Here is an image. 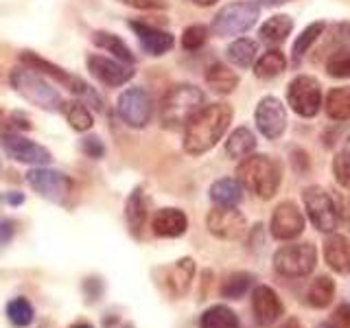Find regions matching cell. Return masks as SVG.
Here are the masks:
<instances>
[{"label": "cell", "instance_id": "6da1fadb", "mask_svg": "<svg viewBox=\"0 0 350 328\" xmlns=\"http://www.w3.org/2000/svg\"><path fill=\"white\" fill-rule=\"evenodd\" d=\"M232 123V107L228 103H213L197 112L184 127V151L189 156H202L224 138Z\"/></svg>", "mask_w": 350, "mask_h": 328}, {"label": "cell", "instance_id": "7a4b0ae2", "mask_svg": "<svg viewBox=\"0 0 350 328\" xmlns=\"http://www.w3.org/2000/svg\"><path fill=\"white\" fill-rule=\"evenodd\" d=\"M237 180L252 195L260 197V200H271L282 182L280 162L265 153H252L237 167Z\"/></svg>", "mask_w": 350, "mask_h": 328}, {"label": "cell", "instance_id": "3957f363", "mask_svg": "<svg viewBox=\"0 0 350 328\" xmlns=\"http://www.w3.org/2000/svg\"><path fill=\"white\" fill-rule=\"evenodd\" d=\"M206 96L193 83H178L164 94L160 105V120L164 127L180 129L189 125V120L204 107Z\"/></svg>", "mask_w": 350, "mask_h": 328}, {"label": "cell", "instance_id": "277c9868", "mask_svg": "<svg viewBox=\"0 0 350 328\" xmlns=\"http://www.w3.org/2000/svg\"><path fill=\"white\" fill-rule=\"evenodd\" d=\"M9 81H11V87H14L25 101H29L31 105H36L40 109H46V112H62L66 105L62 94L44 79V74L29 68V66L16 68L11 72Z\"/></svg>", "mask_w": 350, "mask_h": 328}, {"label": "cell", "instance_id": "5b68a950", "mask_svg": "<svg viewBox=\"0 0 350 328\" xmlns=\"http://www.w3.org/2000/svg\"><path fill=\"white\" fill-rule=\"evenodd\" d=\"M20 59H22V64H25V66H29V68L38 70V72H42V74H49L51 79L59 81L64 87H68L70 92H75L79 98L88 101L94 109H101V107H103V98L98 96V92L94 90V87L88 85V83L81 79V77L66 72L64 68H59V66H55V64H51V62H46V59L38 57V55H36V53H31V51H25V53H22V55H20Z\"/></svg>", "mask_w": 350, "mask_h": 328}, {"label": "cell", "instance_id": "8992f818", "mask_svg": "<svg viewBox=\"0 0 350 328\" xmlns=\"http://www.w3.org/2000/svg\"><path fill=\"white\" fill-rule=\"evenodd\" d=\"M260 14L258 3H252V0H243V3H230L221 7V11L213 18L211 31L219 38H232L241 36L247 29L256 25V18Z\"/></svg>", "mask_w": 350, "mask_h": 328}, {"label": "cell", "instance_id": "52a82bcc", "mask_svg": "<svg viewBox=\"0 0 350 328\" xmlns=\"http://www.w3.org/2000/svg\"><path fill=\"white\" fill-rule=\"evenodd\" d=\"M317 265V249L313 243L282 245L273 254V269L284 278H306Z\"/></svg>", "mask_w": 350, "mask_h": 328}, {"label": "cell", "instance_id": "ba28073f", "mask_svg": "<svg viewBox=\"0 0 350 328\" xmlns=\"http://www.w3.org/2000/svg\"><path fill=\"white\" fill-rule=\"evenodd\" d=\"M27 184L38 195L53 204H66L75 193V182L70 175L53 171L46 167H36L27 173Z\"/></svg>", "mask_w": 350, "mask_h": 328}, {"label": "cell", "instance_id": "9c48e42d", "mask_svg": "<svg viewBox=\"0 0 350 328\" xmlns=\"http://www.w3.org/2000/svg\"><path fill=\"white\" fill-rule=\"evenodd\" d=\"M287 101L302 118H313L322 109V85L311 74H300L287 87Z\"/></svg>", "mask_w": 350, "mask_h": 328}, {"label": "cell", "instance_id": "30bf717a", "mask_svg": "<svg viewBox=\"0 0 350 328\" xmlns=\"http://www.w3.org/2000/svg\"><path fill=\"white\" fill-rule=\"evenodd\" d=\"M116 112L127 127L145 129L153 116V101L145 87H127L118 96Z\"/></svg>", "mask_w": 350, "mask_h": 328}, {"label": "cell", "instance_id": "8fae6325", "mask_svg": "<svg viewBox=\"0 0 350 328\" xmlns=\"http://www.w3.org/2000/svg\"><path fill=\"white\" fill-rule=\"evenodd\" d=\"M302 202H304L306 215H309V221L313 223V228L320 230V232L331 234L333 230L339 226L335 200L328 195L326 189H322V186H309V189H304Z\"/></svg>", "mask_w": 350, "mask_h": 328}, {"label": "cell", "instance_id": "7c38bea8", "mask_svg": "<svg viewBox=\"0 0 350 328\" xmlns=\"http://www.w3.org/2000/svg\"><path fill=\"white\" fill-rule=\"evenodd\" d=\"M0 149L5 151V156L22 164H33V167H44L53 160L51 151L46 147L38 145L31 138L22 136L20 131H5L0 134Z\"/></svg>", "mask_w": 350, "mask_h": 328}, {"label": "cell", "instance_id": "4fadbf2b", "mask_svg": "<svg viewBox=\"0 0 350 328\" xmlns=\"http://www.w3.org/2000/svg\"><path fill=\"white\" fill-rule=\"evenodd\" d=\"M208 232L221 241H239L247 232V221L237 206H217L206 217Z\"/></svg>", "mask_w": 350, "mask_h": 328}, {"label": "cell", "instance_id": "5bb4252c", "mask_svg": "<svg viewBox=\"0 0 350 328\" xmlns=\"http://www.w3.org/2000/svg\"><path fill=\"white\" fill-rule=\"evenodd\" d=\"M256 127L267 140H276L287 129V109L276 96H262L256 105Z\"/></svg>", "mask_w": 350, "mask_h": 328}, {"label": "cell", "instance_id": "9a60e30c", "mask_svg": "<svg viewBox=\"0 0 350 328\" xmlns=\"http://www.w3.org/2000/svg\"><path fill=\"white\" fill-rule=\"evenodd\" d=\"M269 232L278 241H293L304 232V217L293 202H280L269 219Z\"/></svg>", "mask_w": 350, "mask_h": 328}, {"label": "cell", "instance_id": "2e32d148", "mask_svg": "<svg viewBox=\"0 0 350 328\" xmlns=\"http://www.w3.org/2000/svg\"><path fill=\"white\" fill-rule=\"evenodd\" d=\"M85 64H88V70L92 72L94 79H98L107 87L125 85L131 77H134V66L123 64L118 59L103 57V55H90V57L85 59Z\"/></svg>", "mask_w": 350, "mask_h": 328}, {"label": "cell", "instance_id": "e0dca14e", "mask_svg": "<svg viewBox=\"0 0 350 328\" xmlns=\"http://www.w3.org/2000/svg\"><path fill=\"white\" fill-rule=\"evenodd\" d=\"M252 313L258 326H271L284 315V304L271 287L258 284L252 289Z\"/></svg>", "mask_w": 350, "mask_h": 328}, {"label": "cell", "instance_id": "ac0fdd59", "mask_svg": "<svg viewBox=\"0 0 350 328\" xmlns=\"http://www.w3.org/2000/svg\"><path fill=\"white\" fill-rule=\"evenodd\" d=\"M195 278V260L193 258H180L171 267L162 269V287L171 298H184L189 293Z\"/></svg>", "mask_w": 350, "mask_h": 328}, {"label": "cell", "instance_id": "d6986e66", "mask_svg": "<svg viewBox=\"0 0 350 328\" xmlns=\"http://www.w3.org/2000/svg\"><path fill=\"white\" fill-rule=\"evenodd\" d=\"M131 31L136 33V38L140 42V46L145 49V53L153 55V57H160V55L169 53L173 49V36L169 31H162L158 27H151V25H145V22H129Z\"/></svg>", "mask_w": 350, "mask_h": 328}, {"label": "cell", "instance_id": "ffe728a7", "mask_svg": "<svg viewBox=\"0 0 350 328\" xmlns=\"http://www.w3.org/2000/svg\"><path fill=\"white\" fill-rule=\"evenodd\" d=\"M151 230L162 238H178L189 230V217L180 208H160L151 219Z\"/></svg>", "mask_w": 350, "mask_h": 328}, {"label": "cell", "instance_id": "44dd1931", "mask_svg": "<svg viewBox=\"0 0 350 328\" xmlns=\"http://www.w3.org/2000/svg\"><path fill=\"white\" fill-rule=\"evenodd\" d=\"M324 260L339 276L350 273V238L344 234H331L324 241Z\"/></svg>", "mask_w": 350, "mask_h": 328}, {"label": "cell", "instance_id": "7402d4cb", "mask_svg": "<svg viewBox=\"0 0 350 328\" xmlns=\"http://www.w3.org/2000/svg\"><path fill=\"white\" fill-rule=\"evenodd\" d=\"M125 221H127L131 236L140 238L142 230H145V223H147V202H145V195H142V189H134L131 195L127 197Z\"/></svg>", "mask_w": 350, "mask_h": 328}, {"label": "cell", "instance_id": "603a6c76", "mask_svg": "<svg viewBox=\"0 0 350 328\" xmlns=\"http://www.w3.org/2000/svg\"><path fill=\"white\" fill-rule=\"evenodd\" d=\"M206 83L217 94H232L234 87L239 85V77L234 70H230L226 64L215 62L208 66V70H206Z\"/></svg>", "mask_w": 350, "mask_h": 328}, {"label": "cell", "instance_id": "cb8c5ba5", "mask_svg": "<svg viewBox=\"0 0 350 328\" xmlns=\"http://www.w3.org/2000/svg\"><path fill=\"white\" fill-rule=\"evenodd\" d=\"M254 151H256V136L247 127L234 129L226 142V153L232 160H245Z\"/></svg>", "mask_w": 350, "mask_h": 328}, {"label": "cell", "instance_id": "d4e9b609", "mask_svg": "<svg viewBox=\"0 0 350 328\" xmlns=\"http://www.w3.org/2000/svg\"><path fill=\"white\" fill-rule=\"evenodd\" d=\"M211 200L215 206H239L243 200V186L232 178L217 180L211 186Z\"/></svg>", "mask_w": 350, "mask_h": 328}, {"label": "cell", "instance_id": "484cf974", "mask_svg": "<svg viewBox=\"0 0 350 328\" xmlns=\"http://www.w3.org/2000/svg\"><path fill=\"white\" fill-rule=\"evenodd\" d=\"M92 42L96 44L98 49L107 51L109 55H114V59L123 62V64H129L134 66V53L129 51L127 44L120 40L114 33H107V31H96L92 36Z\"/></svg>", "mask_w": 350, "mask_h": 328}, {"label": "cell", "instance_id": "4316f807", "mask_svg": "<svg viewBox=\"0 0 350 328\" xmlns=\"http://www.w3.org/2000/svg\"><path fill=\"white\" fill-rule=\"evenodd\" d=\"M335 298V282L331 276H317L306 289V304L313 309H326Z\"/></svg>", "mask_w": 350, "mask_h": 328}, {"label": "cell", "instance_id": "83f0119b", "mask_svg": "<svg viewBox=\"0 0 350 328\" xmlns=\"http://www.w3.org/2000/svg\"><path fill=\"white\" fill-rule=\"evenodd\" d=\"M326 109V116L331 120H342L350 118V87H333L331 92L326 94V101L322 103Z\"/></svg>", "mask_w": 350, "mask_h": 328}, {"label": "cell", "instance_id": "f1b7e54d", "mask_svg": "<svg viewBox=\"0 0 350 328\" xmlns=\"http://www.w3.org/2000/svg\"><path fill=\"white\" fill-rule=\"evenodd\" d=\"M254 284V276L250 271H232L221 280V287H219V293L226 300H239L252 289Z\"/></svg>", "mask_w": 350, "mask_h": 328}, {"label": "cell", "instance_id": "f546056e", "mask_svg": "<svg viewBox=\"0 0 350 328\" xmlns=\"http://www.w3.org/2000/svg\"><path fill=\"white\" fill-rule=\"evenodd\" d=\"M200 328H239V317L230 306L215 304L202 313Z\"/></svg>", "mask_w": 350, "mask_h": 328}, {"label": "cell", "instance_id": "4dcf8cb0", "mask_svg": "<svg viewBox=\"0 0 350 328\" xmlns=\"http://www.w3.org/2000/svg\"><path fill=\"white\" fill-rule=\"evenodd\" d=\"M256 53H258V46L256 42H252L247 38H239L234 40L232 44L228 46L226 55H228V62L234 64L237 68H250L252 64L256 59Z\"/></svg>", "mask_w": 350, "mask_h": 328}, {"label": "cell", "instance_id": "1f68e13d", "mask_svg": "<svg viewBox=\"0 0 350 328\" xmlns=\"http://www.w3.org/2000/svg\"><path fill=\"white\" fill-rule=\"evenodd\" d=\"M291 29H293V20L284 14H278L269 18L265 25L260 27V40L267 44H282L289 38Z\"/></svg>", "mask_w": 350, "mask_h": 328}, {"label": "cell", "instance_id": "d6a6232c", "mask_svg": "<svg viewBox=\"0 0 350 328\" xmlns=\"http://www.w3.org/2000/svg\"><path fill=\"white\" fill-rule=\"evenodd\" d=\"M324 31H326V22H313V25L306 27L298 36V40L293 42V51H291L293 62H300L313 49V44L324 36Z\"/></svg>", "mask_w": 350, "mask_h": 328}, {"label": "cell", "instance_id": "836d02e7", "mask_svg": "<svg viewBox=\"0 0 350 328\" xmlns=\"http://www.w3.org/2000/svg\"><path fill=\"white\" fill-rule=\"evenodd\" d=\"M284 68H287V59L280 51H267L265 55H260V59L254 66V74L258 79H273L278 77Z\"/></svg>", "mask_w": 350, "mask_h": 328}, {"label": "cell", "instance_id": "e575fe53", "mask_svg": "<svg viewBox=\"0 0 350 328\" xmlns=\"http://www.w3.org/2000/svg\"><path fill=\"white\" fill-rule=\"evenodd\" d=\"M62 112L66 114V120H68V125L75 131H88V129H92V125H94L90 109H88V105L81 103V101L66 103Z\"/></svg>", "mask_w": 350, "mask_h": 328}, {"label": "cell", "instance_id": "d590c367", "mask_svg": "<svg viewBox=\"0 0 350 328\" xmlns=\"http://www.w3.org/2000/svg\"><path fill=\"white\" fill-rule=\"evenodd\" d=\"M7 317L9 322L18 326V328H25L33 322L36 317V311H33V304L25 298V295H18V298L9 300L7 304Z\"/></svg>", "mask_w": 350, "mask_h": 328}, {"label": "cell", "instance_id": "8d00e7d4", "mask_svg": "<svg viewBox=\"0 0 350 328\" xmlns=\"http://www.w3.org/2000/svg\"><path fill=\"white\" fill-rule=\"evenodd\" d=\"M333 175L342 189L350 191V136L344 140L342 149L337 151V156L333 160Z\"/></svg>", "mask_w": 350, "mask_h": 328}, {"label": "cell", "instance_id": "74e56055", "mask_svg": "<svg viewBox=\"0 0 350 328\" xmlns=\"http://www.w3.org/2000/svg\"><path fill=\"white\" fill-rule=\"evenodd\" d=\"M326 70L335 79H350V49H339L328 55Z\"/></svg>", "mask_w": 350, "mask_h": 328}, {"label": "cell", "instance_id": "f35d334b", "mask_svg": "<svg viewBox=\"0 0 350 328\" xmlns=\"http://www.w3.org/2000/svg\"><path fill=\"white\" fill-rule=\"evenodd\" d=\"M208 40V29L202 25H193L186 27L182 33V46L186 51H200Z\"/></svg>", "mask_w": 350, "mask_h": 328}, {"label": "cell", "instance_id": "ab89813d", "mask_svg": "<svg viewBox=\"0 0 350 328\" xmlns=\"http://www.w3.org/2000/svg\"><path fill=\"white\" fill-rule=\"evenodd\" d=\"M81 151L85 153L88 158L92 160H101L105 156V145L101 142V138L98 136H85L81 140Z\"/></svg>", "mask_w": 350, "mask_h": 328}, {"label": "cell", "instance_id": "60d3db41", "mask_svg": "<svg viewBox=\"0 0 350 328\" xmlns=\"http://www.w3.org/2000/svg\"><path fill=\"white\" fill-rule=\"evenodd\" d=\"M335 210H337V223H342L350 232V197L348 195L335 197Z\"/></svg>", "mask_w": 350, "mask_h": 328}, {"label": "cell", "instance_id": "b9f144b4", "mask_svg": "<svg viewBox=\"0 0 350 328\" xmlns=\"http://www.w3.org/2000/svg\"><path fill=\"white\" fill-rule=\"evenodd\" d=\"M333 326L335 328H350V304L337 306L333 313Z\"/></svg>", "mask_w": 350, "mask_h": 328}, {"label": "cell", "instance_id": "7bdbcfd3", "mask_svg": "<svg viewBox=\"0 0 350 328\" xmlns=\"http://www.w3.org/2000/svg\"><path fill=\"white\" fill-rule=\"evenodd\" d=\"M14 234H16V221H11V219L0 221V245H7Z\"/></svg>", "mask_w": 350, "mask_h": 328}, {"label": "cell", "instance_id": "ee69618b", "mask_svg": "<svg viewBox=\"0 0 350 328\" xmlns=\"http://www.w3.org/2000/svg\"><path fill=\"white\" fill-rule=\"evenodd\" d=\"M7 202H9V204H14V206H18V204L25 202V195H22V193H11V195H7Z\"/></svg>", "mask_w": 350, "mask_h": 328}, {"label": "cell", "instance_id": "f6af8a7d", "mask_svg": "<svg viewBox=\"0 0 350 328\" xmlns=\"http://www.w3.org/2000/svg\"><path fill=\"white\" fill-rule=\"evenodd\" d=\"M280 328H302V324H300V320H295V317H289Z\"/></svg>", "mask_w": 350, "mask_h": 328}, {"label": "cell", "instance_id": "bcb514c9", "mask_svg": "<svg viewBox=\"0 0 350 328\" xmlns=\"http://www.w3.org/2000/svg\"><path fill=\"white\" fill-rule=\"evenodd\" d=\"M189 3L197 5V7H213L217 0H189Z\"/></svg>", "mask_w": 350, "mask_h": 328}, {"label": "cell", "instance_id": "7dc6e473", "mask_svg": "<svg viewBox=\"0 0 350 328\" xmlns=\"http://www.w3.org/2000/svg\"><path fill=\"white\" fill-rule=\"evenodd\" d=\"M262 5H267V7H278V5H284V3H289V0H260Z\"/></svg>", "mask_w": 350, "mask_h": 328}, {"label": "cell", "instance_id": "c3c4849f", "mask_svg": "<svg viewBox=\"0 0 350 328\" xmlns=\"http://www.w3.org/2000/svg\"><path fill=\"white\" fill-rule=\"evenodd\" d=\"M70 328H92L88 322H79V324H75V326H70Z\"/></svg>", "mask_w": 350, "mask_h": 328}, {"label": "cell", "instance_id": "681fc988", "mask_svg": "<svg viewBox=\"0 0 350 328\" xmlns=\"http://www.w3.org/2000/svg\"><path fill=\"white\" fill-rule=\"evenodd\" d=\"M315 328H335L333 322H328V324H320V326H315Z\"/></svg>", "mask_w": 350, "mask_h": 328}, {"label": "cell", "instance_id": "f907efd6", "mask_svg": "<svg viewBox=\"0 0 350 328\" xmlns=\"http://www.w3.org/2000/svg\"><path fill=\"white\" fill-rule=\"evenodd\" d=\"M127 328H131V326H127Z\"/></svg>", "mask_w": 350, "mask_h": 328}]
</instances>
